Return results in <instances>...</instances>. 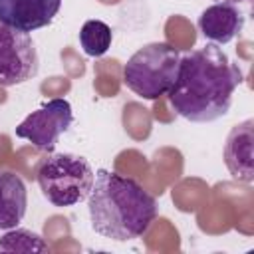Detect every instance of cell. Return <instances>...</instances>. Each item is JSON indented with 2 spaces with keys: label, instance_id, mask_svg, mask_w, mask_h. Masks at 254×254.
<instances>
[{
  "label": "cell",
  "instance_id": "obj_1",
  "mask_svg": "<svg viewBox=\"0 0 254 254\" xmlns=\"http://www.w3.org/2000/svg\"><path fill=\"white\" fill-rule=\"evenodd\" d=\"M240 81L238 64L210 42L179 60L175 81L167 91L169 105L192 123H210L228 113Z\"/></svg>",
  "mask_w": 254,
  "mask_h": 254
},
{
  "label": "cell",
  "instance_id": "obj_2",
  "mask_svg": "<svg viewBox=\"0 0 254 254\" xmlns=\"http://www.w3.org/2000/svg\"><path fill=\"white\" fill-rule=\"evenodd\" d=\"M91 228L115 242L141 238L157 218V200L137 181L97 169L87 194Z\"/></svg>",
  "mask_w": 254,
  "mask_h": 254
},
{
  "label": "cell",
  "instance_id": "obj_3",
  "mask_svg": "<svg viewBox=\"0 0 254 254\" xmlns=\"http://www.w3.org/2000/svg\"><path fill=\"white\" fill-rule=\"evenodd\" d=\"M89 161L73 153H52L38 167V185L42 194L54 206H75L87 200L93 185Z\"/></svg>",
  "mask_w": 254,
  "mask_h": 254
},
{
  "label": "cell",
  "instance_id": "obj_4",
  "mask_svg": "<svg viewBox=\"0 0 254 254\" xmlns=\"http://www.w3.org/2000/svg\"><path fill=\"white\" fill-rule=\"evenodd\" d=\"M181 54L167 42L139 48L123 65V83L143 99H159L171 89Z\"/></svg>",
  "mask_w": 254,
  "mask_h": 254
},
{
  "label": "cell",
  "instance_id": "obj_5",
  "mask_svg": "<svg viewBox=\"0 0 254 254\" xmlns=\"http://www.w3.org/2000/svg\"><path fill=\"white\" fill-rule=\"evenodd\" d=\"M40 69V58L28 32L0 24V85L12 87L32 79Z\"/></svg>",
  "mask_w": 254,
  "mask_h": 254
},
{
  "label": "cell",
  "instance_id": "obj_6",
  "mask_svg": "<svg viewBox=\"0 0 254 254\" xmlns=\"http://www.w3.org/2000/svg\"><path fill=\"white\" fill-rule=\"evenodd\" d=\"M73 123V111L67 99L56 97L46 101L42 107L32 111L18 127L16 137L30 141L40 151H52L62 133H65Z\"/></svg>",
  "mask_w": 254,
  "mask_h": 254
},
{
  "label": "cell",
  "instance_id": "obj_7",
  "mask_svg": "<svg viewBox=\"0 0 254 254\" xmlns=\"http://www.w3.org/2000/svg\"><path fill=\"white\" fill-rule=\"evenodd\" d=\"M62 0H0V24L34 32L54 22Z\"/></svg>",
  "mask_w": 254,
  "mask_h": 254
},
{
  "label": "cell",
  "instance_id": "obj_8",
  "mask_svg": "<svg viewBox=\"0 0 254 254\" xmlns=\"http://www.w3.org/2000/svg\"><path fill=\"white\" fill-rule=\"evenodd\" d=\"M242 28H244V14L242 10L236 8V4L216 2L204 8L202 14L198 16V30L208 42L216 46L232 42L242 32Z\"/></svg>",
  "mask_w": 254,
  "mask_h": 254
},
{
  "label": "cell",
  "instance_id": "obj_9",
  "mask_svg": "<svg viewBox=\"0 0 254 254\" xmlns=\"http://www.w3.org/2000/svg\"><path fill=\"white\" fill-rule=\"evenodd\" d=\"M252 145H254V121L246 119L232 127L224 145V163L230 175L238 181L250 183L254 179L252 169Z\"/></svg>",
  "mask_w": 254,
  "mask_h": 254
},
{
  "label": "cell",
  "instance_id": "obj_10",
  "mask_svg": "<svg viewBox=\"0 0 254 254\" xmlns=\"http://www.w3.org/2000/svg\"><path fill=\"white\" fill-rule=\"evenodd\" d=\"M28 190L16 173H0V230L16 228L26 216Z\"/></svg>",
  "mask_w": 254,
  "mask_h": 254
},
{
  "label": "cell",
  "instance_id": "obj_11",
  "mask_svg": "<svg viewBox=\"0 0 254 254\" xmlns=\"http://www.w3.org/2000/svg\"><path fill=\"white\" fill-rule=\"evenodd\" d=\"M111 28L101 20H87L79 30V46L91 58L103 56L111 48Z\"/></svg>",
  "mask_w": 254,
  "mask_h": 254
},
{
  "label": "cell",
  "instance_id": "obj_12",
  "mask_svg": "<svg viewBox=\"0 0 254 254\" xmlns=\"http://www.w3.org/2000/svg\"><path fill=\"white\" fill-rule=\"evenodd\" d=\"M50 246L40 234L26 228H10L0 238V252H48Z\"/></svg>",
  "mask_w": 254,
  "mask_h": 254
},
{
  "label": "cell",
  "instance_id": "obj_13",
  "mask_svg": "<svg viewBox=\"0 0 254 254\" xmlns=\"http://www.w3.org/2000/svg\"><path fill=\"white\" fill-rule=\"evenodd\" d=\"M216 2H228V4H238V2H248V0H216Z\"/></svg>",
  "mask_w": 254,
  "mask_h": 254
}]
</instances>
